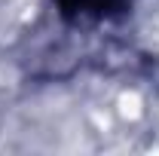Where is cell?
<instances>
[{
    "instance_id": "1",
    "label": "cell",
    "mask_w": 159,
    "mask_h": 156,
    "mask_svg": "<svg viewBox=\"0 0 159 156\" xmlns=\"http://www.w3.org/2000/svg\"><path fill=\"white\" fill-rule=\"evenodd\" d=\"M55 3H58V12L74 25L110 21L132 6V0H55Z\"/></svg>"
}]
</instances>
